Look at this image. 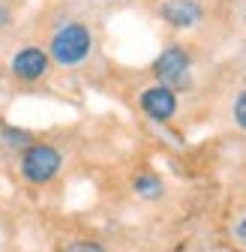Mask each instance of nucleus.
Wrapping results in <instances>:
<instances>
[{
    "label": "nucleus",
    "mask_w": 246,
    "mask_h": 252,
    "mask_svg": "<svg viewBox=\"0 0 246 252\" xmlns=\"http://www.w3.org/2000/svg\"><path fill=\"white\" fill-rule=\"evenodd\" d=\"M90 54V30L84 24H66L60 27L51 39V57L63 66H75Z\"/></svg>",
    "instance_id": "nucleus-1"
},
{
    "label": "nucleus",
    "mask_w": 246,
    "mask_h": 252,
    "mask_svg": "<svg viewBox=\"0 0 246 252\" xmlns=\"http://www.w3.org/2000/svg\"><path fill=\"white\" fill-rule=\"evenodd\" d=\"M153 72L165 87H183L189 81V54L183 48H165L159 54V60L153 63Z\"/></svg>",
    "instance_id": "nucleus-3"
},
{
    "label": "nucleus",
    "mask_w": 246,
    "mask_h": 252,
    "mask_svg": "<svg viewBox=\"0 0 246 252\" xmlns=\"http://www.w3.org/2000/svg\"><path fill=\"white\" fill-rule=\"evenodd\" d=\"M3 138H9L6 144H12V147H21V144L30 141V135L27 132H18V129H3Z\"/></svg>",
    "instance_id": "nucleus-9"
},
{
    "label": "nucleus",
    "mask_w": 246,
    "mask_h": 252,
    "mask_svg": "<svg viewBox=\"0 0 246 252\" xmlns=\"http://www.w3.org/2000/svg\"><path fill=\"white\" fill-rule=\"evenodd\" d=\"M141 108L153 117V120H171L174 111H177V96L174 90L165 87V84H156V87H147L141 93Z\"/></svg>",
    "instance_id": "nucleus-4"
},
{
    "label": "nucleus",
    "mask_w": 246,
    "mask_h": 252,
    "mask_svg": "<svg viewBox=\"0 0 246 252\" xmlns=\"http://www.w3.org/2000/svg\"><path fill=\"white\" fill-rule=\"evenodd\" d=\"M234 120H237L240 129H246V90L240 93L237 102H234Z\"/></svg>",
    "instance_id": "nucleus-8"
},
{
    "label": "nucleus",
    "mask_w": 246,
    "mask_h": 252,
    "mask_svg": "<svg viewBox=\"0 0 246 252\" xmlns=\"http://www.w3.org/2000/svg\"><path fill=\"white\" fill-rule=\"evenodd\" d=\"M45 69H48V57H45V51H39V48H24V51H18L15 60H12V72H15L21 81H36V78L45 75Z\"/></svg>",
    "instance_id": "nucleus-5"
},
{
    "label": "nucleus",
    "mask_w": 246,
    "mask_h": 252,
    "mask_svg": "<svg viewBox=\"0 0 246 252\" xmlns=\"http://www.w3.org/2000/svg\"><path fill=\"white\" fill-rule=\"evenodd\" d=\"M237 237H240V240H246V219H243V222L237 225Z\"/></svg>",
    "instance_id": "nucleus-11"
},
{
    "label": "nucleus",
    "mask_w": 246,
    "mask_h": 252,
    "mask_svg": "<svg viewBox=\"0 0 246 252\" xmlns=\"http://www.w3.org/2000/svg\"><path fill=\"white\" fill-rule=\"evenodd\" d=\"M66 252H105L99 243H87V240H78L72 246H66Z\"/></svg>",
    "instance_id": "nucleus-10"
},
{
    "label": "nucleus",
    "mask_w": 246,
    "mask_h": 252,
    "mask_svg": "<svg viewBox=\"0 0 246 252\" xmlns=\"http://www.w3.org/2000/svg\"><path fill=\"white\" fill-rule=\"evenodd\" d=\"M60 165H63V156L48 144H33L21 156V174L30 183H48L60 171Z\"/></svg>",
    "instance_id": "nucleus-2"
},
{
    "label": "nucleus",
    "mask_w": 246,
    "mask_h": 252,
    "mask_svg": "<svg viewBox=\"0 0 246 252\" xmlns=\"http://www.w3.org/2000/svg\"><path fill=\"white\" fill-rule=\"evenodd\" d=\"M162 18L174 27H192L201 21V6L195 0H168L162 6Z\"/></svg>",
    "instance_id": "nucleus-6"
},
{
    "label": "nucleus",
    "mask_w": 246,
    "mask_h": 252,
    "mask_svg": "<svg viewBox=\"0 0 246 252\" xmlns=\"http://www.w3.org/2000/svg\"><path fill=\"white\" fill-rule=\"evenodd\" d=\"M135 192L141 198H159L162 195V180L156 174H138L135 177Z\"/></svg>",
    "instance_id": "nucleus-7"
}]
</instances>
